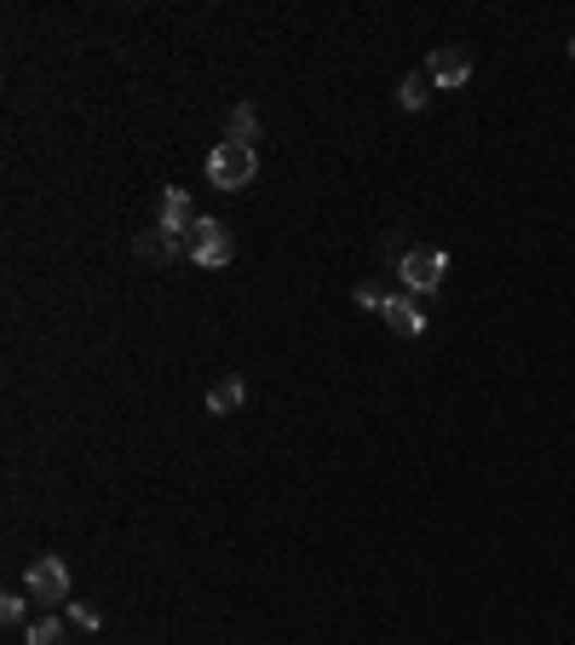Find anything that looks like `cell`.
Masks as SVG:
<instances>
[{
    "label": "cell",
    "mask_w": 575,
    "mask_h": 645,
    "mask_svg": "<svg viewBox=\"0 0 575 645\" xmlns=\"http://www.w3.org/2000/svg\"><path fill=\"white\" fill-rule=\"evenodd\" d=\"M254 173H259V150H254V145L219 138V145L208 150V185H219V191H242V185H254Z\"/></svg>",
    "instance_id": "6da1fadb"
},
{
    "label": "cell",
    "mask_w": 575,
    "mask_h": 645,
    "mask_svg": "<svg viewBox=\"0 0 575 645\" xmlns=\"http://www.w3.org/2000/svg\"><path fill=\"white\" fill-rule=\"evenodd\" d=\"M24 594L35 599V611H58V605H70V564L58 559V553L29 559V571H24Z\"/></svg>",
    "instance_id": "7a4b0ae2"
},
{
    "label": "cell",
    "mask_w": 575,
    "mask_h": 645,
    "mask_svg": "<svg viewBox=\"0 0 575 645\" xmlns=\"http://www.w3.org/2000/svg\"><path fill=\"white\" fill-rule=\"evenodd\" d=\"M231 254H236L231 226H219V219H201V214H196L191 242H184V259H196L201 271H219V266H231Z\"/></svg>",
    "instance_id": "3957f363"
},
{
    "label": "cell",
    "mask_w": 575,
    "mask_h": 645,
    "mask_svg": "<svg viewBox=\"0 0 575 645\" xmlns=\"http://www.w3.org/2000/svg\"><path fill=\"white\" fill-rule=\"evenodd\" d=\"M397 277H403V294H431L449 277V254L443 248H408Z\"/></svg>",
    "instance_id": "277c9868"
},
{
    "label": "cell",
    "mask_w": 575,
    "mask_h": 645,
    "mask_svg": "<svg viewBox=\"0 0 575 645\" xmlns=\"http://www.w3.org/2000/svg\"><path fill=\"white\" fill-rule=\"evenodd\" d=\"M191 226H196V208H191V196H184L179 185H168V191H161V202H156V231L168 236L179 254H184V242H191Z\"/></svg>",
    "instance_id": "5b68a950"
},
{
    "label": "cell",
    "mask_w": 575,
    "mask_h": 645,
    "mask_svg": "<svg viewBox=\"0 0 575 645\" xmlns=\"http://www.w3.org/2000/svg\"><path fill=\"white\" fill-rule=\"evenodd\" d=\"M426 75H431V87L455 93V87H466V75H472V52L466 47H438L426 58Z\"/></svg>",
    "instance_id": "8992f818"
},
{
    "label": "cell",
    "mask_w": 575,
    "mask_h": 645,
    "mask_svg": "<svg viewBox=\"0 0 575 645\" xmlns=\"http://www.w3.org/2000/svg\"><path fill=\"white\" fill-rule=\"evenodd\" d=\"M380 317H386V329L403 334V340H420V334H426V312H420V300H415V294H392Z\"/></svg>",
    "instance_id": "52a82bcc"
},
{
    "label": "cell",
    "mask_w": 575,
    "mask_h": 645,
    "mask_svg": "<svg viewBox=\"0 0 575 645\" xmlns=\"http://www.w3.org/2000/svg\"><path fill=\"white\" fill-rule=\"evenodd\" d=\"M242 398H248V387H242V375H224L219 387L208 392V410H213V415H236V410H242Z\"/></svg>",
    "instance_id": "ba28073f"
},
{
    "label": "cell",
    "mask_w": 575,
    "mask_h": 645,
    "mask_svg": "<svg viewBox=\"0 0 575 645\" xmlns=\"http://www.w3.org/2000/svg\"><path fill=\"white\" fill-rule=\"evenodd\" d=\"M426 98H431V75H426V70H415V75L397 81V105H403V110H426Z\"/></svg>",
    "instance_id": "9c48e42d"
},
{
    "label": "cell",
    "mask_w": 575,
    "mask_h": 645,
    "mask_svg": "<svg viewBox=\"0 0 575 645\" xmlns=\"http://www.w3.org/2000/svg\"><path fill=\"white\" fill-rule=\"evenodd\" d=\"M224 138H236V145H254V138H259L254 105H236V110H231V121H224Z\"/></svg>",
    "instance_id": "30bf717a"
},
{
    "label": "cell",
    "mask_w": 575,
    "mask_h": 645,
    "mask_svg": "<svg viewBox=\"0 0 575 645\" xmlns=\"http://www.w3.org/2000/svg\"><path fill=\"white\" fill-rule=\"evenodd\" d=\"M24 645H64V622H58L52 611H47V617H35V622H29V634H24Z\"/></svg>",
    "instance_id": "8fae6325"
},
{
    "label": "cell",
    "mask_w": 575,
    "mask_h": 645,
    "mask_svg": "<svg viewBox=\"0 0 575 645\" xmlns=\"http://www.w3.org/2000/svg\"><path fill=\"white\" fill-rule=\"evenodd\" d=\"M133 248H138V259H179V248H173V242L161 236V231H144Z\"/></svg>",
    "instance_id": "7c38bea8"
},
{
    "label": "cell",
    "mask_w": 575,
    "mask_h": 645,
    "mask_svg": "<svg viewBox=\"0 0 575 645\" xmlns=\"http://www.w3.org/2000/svg\"><path fill=\"white\" fill-rule=\"evenodd\" d=\"M386 300H392V294H386L380 282H357V306L363 312H386Z\"/></svg>",
    "instance_id": "4fadbf2b"
},
{
    "label": "cell",
    "mask_w": 575,
    "mask_h": 645,
    "mask_svg": "<svg viewBox=\"0 0 575 645\" xmlns=\"http://www.w3.org/2000/svg\"><path fill=\"white\" fill-rule=\"evenodd\" d=\"M24 611H29V594H7V599H0V622H12V629L24 622Z\"/></svg>",
    "instance_id": "5bb4252c"
},
{
    "label": "cell",
    "mask_w": 575,
    "mask_h": 645,
    "mask_svg": "<svg viewBox=\"0 0 575 645\" xmlns=\"http://www.w3.org/2000/svg\"><path fill=\"white\" fill-rule=\"evenodd\" d=\"M70 622H75V629H98V611H93V605H81V599H70Z\"/></svg>",
    "instance_id": "9a60e30c"
}]
</instances>
